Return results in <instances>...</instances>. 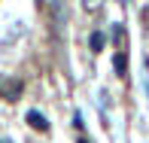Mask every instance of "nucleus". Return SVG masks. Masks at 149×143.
I'll return each mask as SVG.
<instances>
[{
  "mask_svg": "<svg viewBox=\"0 0 149 143\" xmlns=\"http://www.w3.org/2000/svg\"><path fill=\"white\" fill-rule=\"evenodd\" d=\"M28 122H31L33 128H37V131H46V128H49V122H46L40 113H28Z\"/></svg>",
  "mask_w": 149,
  "mask_h": 143,
  "instance_id": "nucleus-1",
  "label": "nucleus"
},
{
  "mask_svg": "<svg viewBox=\"0 0 149 143\" xmlns=\"http://www.w3.org/2000/svg\"><path fill=\"white\" fill-rule=\"evenodd\" d=\"M104 46H107V37H104V33H91V52H100V49H104Z\"/></svg>",
  "mask_w": 149,
  "mask_h": 143,
  "instance_id": "nucleus-2",
  "label": "nucleus"
},
{
  "mask_svg": "<svg viewBox=\"0 0 149 143\" xmlns=\"http://www.w3.org/2000/svg\"><path fill=\"white\" fill-rule=\"evenodd\" d=\"M116 73L125 76V55H116Z\"/></svg>",
  "mask_w": 149,
  "mask_h": 143,
  "instance_id": "nucleus-3",
  "label": "nucleus"
},
{
  "mask_svg": "<svg viewBox=\"0 0 149 143\" xmlns=\"http://www.w3.org/2000/svg\"><path fill=\"white\" fill-rule=\"evenodd\" d=\"M79 143H88V140H85V137H82V140H79Z\"/></svg>",
  "mask_w": 149,
  "mask_h": 143,
  "instance_id": "nucleus-5",
  "label": "nucleus"
},
{
  "mask_svg": "<svg viewBox=\"0 0 149 143\" xmlns=\"http://www.w3.org/2000/svg\"><path fill=\"white\" fill-rule=\"evenodd\" d=\"M94 3H97V0H85V6H94Z\"/></svg>",
  "mask_w": 149,
  "mask_h": 143,
  "instance_id": "nucleus-4",
  "label": "nucleus"
}]
</instances>
